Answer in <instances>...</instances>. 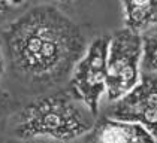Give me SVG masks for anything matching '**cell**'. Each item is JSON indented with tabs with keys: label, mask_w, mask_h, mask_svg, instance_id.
Segmentation results:
<instances>
[{
	"label": "cell",
	"mask_w": 157,
	"mask_h": 143,
	"mask_svg": "<svg viewBox=\"0 0 157 143\" xmlns=\"http://www.w3.org/2000/svg\"><path fill=\"white\" fill-rule=\"evenodd\" d=\"M109 37H99L85 49L84 55L73 67L69 88L94 115L106 93V55Z\"/></svg>",
	"instance_id": "cell-4"
},
{
	"label": "cell",
	"mask_w": 157,
	"mask_h": 143,
	"mask_svg": "<svg viewBox=\"0 0 157 143\" xmlns=\"http://www.w3.org/2000/svg\"><path fill=\"white\" fill-rule=\"evenodd\" d=\"M142 63L141 69L144 73L157 75V24L148 28L142 35Z\"/></svg>",
	"instance_id": "cell-8"
},
{
	"label": "cell",
	"mask_w": 157,
	"mask_h": 143,
	"mask_svg": "<svg viewBox=\"0 0 157 143\" xmlns=\"http://www.w3.org/2000/svg\"><path fill=\"white\" fill-rule=\"evenodd\" d=\"M8 8H9V0H0V18L5 15Z\"/></svg>",
	"instance_id": "cell-10"
},
{
	"label": "cell",
	"mask_w": 157,
	"mask_h": 143,
	"mask_svg": "<svg viewBox=\"0 0 157 143\" xmlns=\"http://www.w3.org/2000/svg\"><path fill=\"white\" fill-rule=\"evenodd\" d=\"M109 118L139 124L157 143V75H141L139 83L129 94L115 101L108 112Z\"/></svg>",
	"instance_id": "cell-5"
},
{
	"label": "cell",
	"mask_w": 157,
	"mask_h": 143,
	"mask_svg": "<svg viewBox=\"0 0 157 143\" xmlns=\"http://www.w3.org/2000/svg\"><path fill=\"white\" fill-rule=\"evenodd\" d=\"M3 43L13 75L40 86L63 82L87 49L78 24L48 5L32 8L12 21Z\"/></svg>",
	"instance_id": "cell-1"
},
{
	"label": "cell",
	"mask_w": 157,
	"mask_h": 143,
	"mask_svg": "<svg viewBox=\"0 0 157 143\" xmlns=\"http://www.w3.org/2000/svg\"><path fill=\"white\" fill-rule=\"evenodd\" d=\"M141 63V35L123 28L109 37L106 55V95L109 101H118L139 83Z\"/></svg>",
	"instance_id": "cell-3"
},
{
	"label": "cell",
	"mask_w": 157,
	"mask_h": 143,
	"mask_svg": "<svg viewBox=\"0 0 157 143\" xmlns=\"http://www.w3.org/2000/svg\"><path fill=\"white\" fill-rule=\"evenodd\" d=\"M78 143H156V140L139 124L108 116L97 121Z\"/></svg>",
	"instance_id": "cell-6"
},
{
	"label": "cell",
	"mask_w": 157,
	"mask_h": 143,
	"mask_svg": "<svg viewBox=\"0 0 157 143\" xmlns=\"http://www.w3.org/2000/svg\"><path fill=\"white\" fill-rule=\"evenodd\" d=\"M57 2H63V3H67L69 2L71 3V2H75V0H57Z\"/></svg>",
	"instance_id": "cell-12"
},
{
	"label": "cell",
	"mask_w": 157,
	"mask_h": 143,
	"mask_svg": "<svg viewBox=\"0 0 157 143\" xmlns=\"http://www.w3.org/2000/svg\"><path fill=\"white\" fill-rule=\"evenodd\" d=\"M126 28L142 35L157 24V0H120Z\"/></svg>",
	"instance_id": "cell-7"
},
{
	"label": "cell",
	"mask_w": 157,
	"mask_h": 143,
	"mask_svg": "<svg viewBox=\"0 0 157 143\" xmlns=\"http://www.w3.org/2000/svg\"><path fill=\"white\" fill-rule=\"evenodd\" d=\"M9 106H11V95L6 91L0 90V119L5 116V113L9 109Z\"/></svg>",
	"instance_id": "cell-9"
},
{
	"label": "cell",
	"mask_w": 157,
	"mask_h": 143,
	"mask_svg": "<svg viewBox=\"0 0 157 143\" xmlns=\"http://www.w3.org/2000/svg\"><path fill=\"white\" fill-rule=\"evenodd\" d=\"M94 116L72 90L66 88L27 103L13 115L11 131L21 140L76 142L94 127Z\"/></svg>",
	"instance_id": "cell-2"
},
{
	"label": "cell",
	"mask_w": 157,
	"mask_h": 143,
	"mask_svg": "<svg viewBox=\"0 0 157 143\" xmlns=\"http://www.w3.org/2000/svg\"><path fill=\"white\" fill-rule=\"evenodd\" d=\"M3 70H5V60H3V52H2V48H0V78L3 75Z\"/></svg>",
	"instance_id": "cell-11"
}]
</instances>
